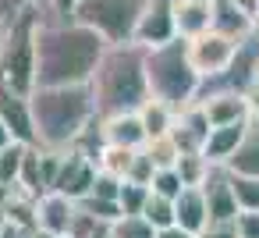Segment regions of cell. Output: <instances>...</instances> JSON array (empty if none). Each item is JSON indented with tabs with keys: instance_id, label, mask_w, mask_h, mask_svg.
Masks as SVG:
<instances>
[{
	"instance_id": "cell-22",
	"label": "cell",
	"mask_w": 259,
	"mask_h": 238,
	"mask_svg": "<svg viewBox=\"0 0 259 238\" xmlns=\"http://www.w3.org/2000/svg\"><path fill=\"white\" fill-rule=\"evenodd\" d=\"M209 167H213V164H209L202 153H181V156H178V164H174V174L181 178V185H185V188H202V181H206Z\"/></svg>"
},
{
	"instance_id": "cell-34",
	"label": "cell",
	"mask_w": 259,
	"mask_h": 238,
	"mask_svg": "<svg viewBox=\"0 0 259 238\" xmlns=\"http://www.w3.org/2000/svg\"><path fill=\"white\" fill-rule=\"evenodd\" d=\"M117 192H121V178L96 171V181H93V192H89V195H96V199H114V203H117Z\"/></svg>"
},
{
	"instance_id": "cell-32",
	"label": "cell",
	"mask_w": 259,
	"mask_h": 238,
	"mask_svg": "<svg viewBox=\"0 0 259 238\" xmlns=\"http://www.w3.org/2000/svg\"><path fill=\"white\" fill-rule=\"evenodd\" d=\"M153 174H156V167H153L149 153H146V149H135V156H132V167H128L124 181H132V185H146V188H149Z\"/></svg>"
},
{
	"instance_id": "cell-15",
	"label": "cell",
	"mask_w": 259,
	"mask_h": 238,
	"mask_svg": "<svg viewBox=\"0 0 259 238\" xmlns=\"http://www.w3.org/2000/svg\"><path fill=\"white\" fill-rule=\"evenodd\" d=\"M100 139H103V146H121V149H142L146 146V132H142L139 114L100 117Z\"/></svg>"
},
{
	"instance_id": "cell-17",
	"label": "cell",
	"mask_w": 259,
	"mask_h": 238,
	"mask_svg": "<svg viewBox=\"0 0 259 238\" xmlns=\"http://www.w3.org/2000/svg\"><path fill=\"white\" fill-rule=\"evenodd\" d=\"M209 29L220 32V36H231V39H248L255 32L252 18L245 11H238L231 0H209Z\"/></svg>"
},
{
	"instance_id": "cell-28",
	"label": "cell",
	"mask_w": 259,
	"mask_h": 238,
	"mask_svg": "<svg viewBox=\"0 0 259 238\" xmlns=\"http://www.w3.org/2000/svg\"><path fill=\"white\" fill-rule=\"evenodd\" d=\"M68 238H110V224L107 220H96V217H89V213H82L75 206V220H71Z\"/></svg>"
},
{
	"instance_id": "cell-6",
	"label": "cell",
	"mask_w": 259,
	"mask_h": 238,
	"mask_svg": "<svg viewBox=\"0 0 259 238\" xmlns=\"http://www.w3.org/2000/svg\"><path fill=\"white\" fill-rule=\"evenodd\" d=\"M139 11L142 0H78L71 18L93 29L107 47H121V43H135Z\"/></svg>"
},
{
	"instance_id": "cell-25",
	"label": "cell",
	"mask_w": 259,
	"mask_h": 238,
	"mask_svg": "<svg viewBox=\"0 0 259 238\" xmlns=\"http://www.w3.org/2000/svg\"><path fill=\"white\" fill-rule=\"evenodd\" d=\"M139 217H142L153 231H163V227L174 224V199H163V195H153V192H149V199H146V206H142Z\"/></svg>"
},
{
	"instance_id": "cell-7",
	"label": "cell",
	"mask_w": 259,
	"mask_h": 238,
	"mask_svg": "<svg viewBox=\"0 0 259 238\" xmlns=\"http://www.w3.org/2000/svg\"><path fill=\"white\" fill-rule=\"evenodd\" d=\"M185 50H188V64L192 71L206 82V78H217L231 68L234 54H238V39L231 36H220V32H202L195 39H185Z\"/></svg>"
},
{
	"instance_id": "cell-13",
	"label": "cell",
	"mask_w": 259,
	"mask_h": 238,
	"mask_svg": "<svg viewBox=\"0 0 259 238\" xmlns=\"http://www.w3.org/2000/svg\"><path fill=\"white\" fill-rule=\"evenodd\" d=\"M71 220H75V203L71 199H64L57 192H43L36 199V227L47 238H68Z\"/></svg>"
},
{
	"instance_id": "cell-40",
	"label": "cell",
	"mask_w": 259,
	"mask_h": 238,
	"mask_svg": "<svg viewBox=\"0 0 259 238\" xmlns=\"http://www.w3.org/2000/svg\"><path fill=\"white\" fill-rule=\"evenodd\" d=\"M231 4H234L238 11H245L248 18H255V11H259V0H231Z\"/></svg>"
},
{
	"instance_id": "cell-41",
	"label": "cell",
	"mask_w": 259,
	"mask_h": 238,
	"mask_svg": "<svg viewBox=\"0 0 259 238\" xmlns=\"http://www.w3.org/2000/svg\"><path fill=\"white\" fill-rule=\"evenodd\" d=\"M8 142H11V135H8V128H4V125H0V149H4Z\"/></svg>"
},
{
	"instance_id": "cell-33",
	"label": "cell",
	"mask_w": 259,
	"mask_h": 238,
	"mask_svg": "<svg viewBox=\"0 0 259 238\" xmlns=\"http://www.w3.org/2000/svg\"><path fill=\"white\" fill-rule=\"evenodd\" d=\"M185 185H181V178L174 174V167H167V171H156L153 174V181H149V192L153 195H163V199H178V192H181Z\"/></svg>"
},
{
	"instance_id": "cell-10",
	"label": "cell",
	"mask_w": 259,
	"mask_h": 238,
	"mask_svg": "<svg viewBox=\"0 0 259 238\" xmlns=\"http://www.w3.org/2000/svg\"><path fill=\"white\" fill-rule=\"evenodd\" d=\"M0 125L8 128L11 142L36 146V125H32L29 96H18V93H11V89H0Z\"/></svg>"
},
{
	"instance_id": "cell-30",
	"label": "cell",
	"mask_w": 259,
	"mask_h": 238,
	"mask_svg": "<svg viewBox=\"0 0 259 238\" xmlns=\"http://www.w3.org/2000/svg\"><path fill=\"white\" fill-rule=\"evenodd\" d=\"M75 206H78L82 213L96 217V220H107V224H114V220L121 217V206H117L114 199H96V195H85V199H78Z\"/></svg>"
},
{
	"instance_id": "cell-29",
	"label": "cell",
	"mask_w": 259,
	"mask_h": 238,
	"mask_svg": "<svg viewBox=\"0 0 259 238\" xmlns=\"http://www.w3.org/2000/svg\"><path fill=\"white\" fill-rule=\"evenodd\" d=\"M231 188H234V203H238V210H259V178L231 174Z\"/></svg>"
},
{
	"instance_id": "cell-16",
	"label": "cell",
	"mask_w": 259,
	"mask_h": 238,
	"mask_svg": "<svg viewBox=\"0 0 259 238\" xmlns=\"http://www.w3.org/2000/svg\"><path fill=\"white\" fill-rule=\"evenodd\" d=\"M224 167L231 174H241V178H259V114H252L245 121V135Z\"/></svg>"
},
{
	"instance_id": "cell-2",
	"label": "cell",
	"mask_w": 259,
	"mask_h": 238,
	"mask_svg": "<svg viewBox=\"0 0 259 238\" xmlns=\"http://www.w3.org/2000/svg\"><path fill=\"white\" fill-rule=\"evenodd\" d=\"M89 93H93L96 117L139 114V107L149 100L146 47H139V43L107 47L96 71H93V78H89Z\"/></svg>"
},
{
	"instance_id": "cell-27",
	"label": "cell",
	"mask_w": 259,
	"mask_h": 238,
	"mask_svg": "<svg viewBox=\"0 0 259 238\" xmlns=\"http://www.w3.org/2000/svg\"><path fill=\"white\" fill-rule=\"evenodd\" d=\"M149 199V188L146 185H132V181H121V192H117V206H121V217H139L142 206Z\"/></svg>"
},
{
	"instance_id": "cell-43",
	"label": "cell",
	"mask_w": 259,
	"mask_h": 238,
	"mask_svg": "<svg viewBox=\"0 0 259 238\" xmlns=\"http://www.w3.org/2000/svg\"><path fill=\"white\" fill-rule=\"evenodd\" d=\"M4 29H8V18L0 15V43H4Z\"/></svg>"
},
{
	"instance_id": "cell-24",
	"label": "cell",
	"mask_w": 259,
	"mask_h": 238,
	"mask_svg": "<svg viewBox=\"0 0 259 238\" xmlns=\"http://www.w3.org/2000/svg\"><path fill=\"white\" fill-rule=\"evenodd\" d=\"M132 156H135V149L103 146V149L96 153V171H103V174H114V178H121V181H124L128 167H132Z\"/></svg>"
},
{
	"instance_id": "cell-14",
	"label": "cell",
	"mask_w": 259,
	"mask_h": 238,
	"mask_svg": "<svg viewBox=\"0 0 259 238\" xmlns=\"http://www.w3.org/2000/svg\"><path fill=\"white\" fill-rule=\"evenodd\" d=\"M202 199H206L209 220H234L238 217V203H234V188H231V171L227 167H209V174L202 181Z\"/></svg>"
},
{
	"instance_id": "cell-9",
	"label": "cell",
	"mask_w": 259,
	"mask_h": 238,
	"mask_svg": "<svg viewBox=\"0 0 259 238\" xmlns=\"http://www.w3.org/2000/svg\"><path fill=\"white\" fill-rule=\"evenodd\" d=\"M178 39L174 32V0H142L139 11V25H135V43L153 50Z\"/></svg>"
},
{
	"instance_id": "cell-3",
	"label": "cell",
	"mask_w": 259,
	"mask_h": 238,
	"mask_svg": "<svg viewBox=\"0 0 259 238\" xmlns=\"http://www.w3.org/2000/svg\"><path fill=\"white\" fill-rule=\"evenodd\" d=\"M36 146L43 149H71L85 128L96 121L89 86H39L29 96Z\"/></svg>"
},
{
	"instance_id": "cell-12",
	"label": "cell",
	"mask_w": 259,
	"mask_h": 238,
	"mask_svg": "<svg viewBox=\"0 0 259 238\" xmlns=\"http://www.w3.org/2000/svg\"><path fill=\"white\" fill-rule=\"evenodd\" d=\"M170 139L181 153H202L206 139H209V121L202 114L199 103H188L181 110H174V125H170Z\"/></svg>"
},
{
	"instance_id": "cell-31",
	"label": "cell",
	"mask_w": 259,
	"mask_h": 238,
	"mask_svg": "<svg viewBox=\"0 0 259 238\" xmlns=\"http://www.w3.org/2000/svg\"><path fill=\"white\" fill-rule=\"evenodd\" d=\"M156 231L142 217H117L110 224V238H153Z\"/></svg>"
},
{
	"instance_id": "cell-20",
	"label": "cell",
	"mask_w": 259,
	"mask_h": 238,
	"mask_svg": "<svg viewBox=\"0 0 259 238\" xmlns=\"http://www.w3.org/2000/svg\"><path fill=\"white\" fill-rule=\"evenodd\" d=\"M241 135H245V121H241V125L209 128V139H206V146H202V156H206V160H209L213 167H224V164L231 160V153L238 149Z\"/></svg>"
},
{
	"instance_id": "cell-42",
	"label": "cell",
	"mask_w": 259,
	"mask_h": 238,
	"mask_svg": "<svg viewBox=\"0 0 259 238\" xmlns=\"http://www.w3.org/2000/svg\"><path fill=\"white\" fill-rule=\"evenodd\" d=\"M22 238H47V234H43V231H39V227H32V231H25V234H22Z\"/></svg>"
},
{
	"instance_id": "cell-5",
	"label": "cell",
	"mask_w": 259,
	"mask_h": 238,
	"mask_svg": "<svg viewBox=\"0 0 259 238\" xmlns=\"http://www.w3.org/2000/svg\"><path fill=\"white\" fill-rule=\"evenodd\" d=\"M43 8H29L8 18L4 43H0V89H11L18 96H32L36 89V29Z\"/></svg>"
},
{
	"instance_id": "cell-21",
	"label": "cell",
	"mask_w": 259,
	"mask_h": 238,
	"mask_svg": "<svg viewBox=\"0 0 259 238\" xmlns=\"http://www.w3.org/2000/svg\"><path fill=\"white\" fill-rule=\"evenodd\" d=\"M139 121H142V132H146V142H149V139H163V135H170L174 110H170L167 103H160V100L149 96V100L139 107Z\"/></svg>"
},
{
	"instance_id": "cell-1",
	"label": "cell",
	"mask_w": 259,
	"mask_h": 238,
	"mask_svg": "<svg viewBox=\"0 0 259 238\" xmlns=\"http://www.w3.org/2000/svg\"><path fill=\"white\" fill-rule=\"evenodd\" d=\"M107 43L78 25L71 15L43 11L36 29V89L39 86H89Z\"/></svg>"
},
{
	"instance_id": "cell-35",
	"label": "cell",
	"mask_w": 259,
	"mask_h": 238,
	"mask_svg": "<svg viewBox=\"0 0 259 238\" xmlns=\"http://www.w3.org/2000/svg\"><path fill=\"white\" fill-rule=\"evenodd\" d=\"M238 238H259V210H238Z\"/></svg>"
},
{
	"instance_id": "cell-19",
	"label": "cell",
	"mask_w": 259,
	"mask_h": 238,
	"mask_svg": "<svg viewBox=\"0 0 259 238\" xmlns=\"http://www.w3.org/2000/svg\"><path fill=\"white\" fill-rule=\"evenodd\" d=\"M174 224L199 234L206 224H209V210H206V199H202V188H181L178 199H174Z\"/></svg>"
},
{
	"instance_id": "cell-44",
	"label": "cell",
	"mask_w": 259,
	"mask_h": 238,
	"mask_svg": "<svg viewBox=\"0 0 259 238\" xmlns=\"http://www.w3.org/2000/svg\"><path fill=\"white\" fill-rule=\"evenodd\" d=\"M252 25H255V36H259V11H255V18H252Z\"/></svg>"
},
{
	"instance_id": "cell-18",
	"label": "cell",
	"mask_w": 259,
	"mask_h": 238,
	"mask_svg": "<svg viewBox=\"0 0 259 238\" xmlns=\"http://www.w3.org/2000/svg\"><path fill=\"white\" fill-rule=\"evenodd\" d=\"M174 32L178 39L209 32V0H174Z\"/></svg>"
},
{
	"instance_id": "cell-4",
	"label": "cell",
	"mask_w": 259,
	"mask_h": 238,
	"mask_svg": "<svg viewBox=\"0 0 259 238\" xmlns=\"http://www.w3.org/2000/svg\"><path fill=\"white\" fill-rule=\"evenodd\" d=\"M146 82H149V96L167 103L170 110H181V107L195 103L202 78L188 64L185 39H170L163 47L146 50Z\"/></svg>"
},
{
	"instance_id": "cell-38",
	"label": "cell",
	"mask_w": 259,
	"mask_h": 238,
	"mask_svg": "<svg viewBox=\"0 0 259 238\" xmlns=\"http://www.w3.org/2000/svg\"><path fill=\"white\" fill-rule=\"evenodd\" d=\"M75 4H78V0H47L43 11H50V15H71Z\"/></svg>"
},
{
	"instance_id": "cell-39",
	"label": "cell",
	"mask_w": 259,
	"mask_h": 238,
	"mask_svg": "<svg viewBox=\"0 0 259 238\" xmlns=\"http://www.w3.org/2000/svg\"><path fill=\"white\" fill-rule=\"evenodd\" d=\"M153 238H195V234H192V231H185V227H178V224H170V227L156 231Z\"/></svg>"
},
{
	"instance_id": "cell-37",
	"label": "cell",
	"mask_w": 259,
	"mask_h": 238,
	"mask_svg": "<svg viewBox=\"0 0 259 238\" xmlns=\"http://www.w3.org/2000/svg\"><path fill=\"white\" fill-rule=\"evenodd\" d=\"M43 4H47V0H0V15L15 18V15L29 11V8H43Z\"/></svg>"
},
{
	"instance_id": "cell-26",
	"label": "cell",
	"mask_w": 259,
	"mask_h": 238,
	"mask_svg": "<svg viewBox=\"0 0 259 238\" xmlns=\"http://www.w3.org/2000/svg\"><path fill=\"white\" fill-rule=\"evenodd\" d=\"M142 149L149 153V160H153V167H156V171L174 167V164H178V156H181V149L174 146V139H170V135H163V139H149Z\"/></svg>"
},
{
	"instance_id": "cell-8",
	"label": "cell",
	"mask_w": 259,
	"mask_h": 238,
	"mask_svg": "<svg viewBox=\"0 0 259 238\" xmlns=\"http://www.w3.org/2000/svg\"><path fill=\"white\" fill-rule=\"evenodd\" d=\"M93 181H96V164H93V156H85L82 149H64L50 192H57V195H64V199L78 203V199H85V195L93 192Z\"/></svg>"
},
{
	"instance_id": "cell-23",
	"label": "cell",
	"mask_w": 259,
	"mask_h": 238,
	"mask_svg": "<svg viewBox=\"0 0 259 238\" xmlns=\"http://www.w3.org/2000/svg\"><path fill=\"white\" fill-rule=\"evenodd\" d=\"M25 149L22 142H8L0 149V185L4 188H18V174H22V160H25Z\"/></svg>"
},
{
	"instance_id": "cell-11",
	"label": "cell",
	"mask_w": 259,
	"mask_h": 238,
	"mask_svg": "<svg viewBox=\"0 0 259 238\" xmlns=\"http://www.w3.org/2000/svg\"><path fill=\"white\" fill-rule=\"evenodd\" d=\"M209 121V128H224V125H241L252 117V107H248V96L245 93H206L195 100Z\"/></svg>"
},
{
	"instance_id": "cell-36",
	"label": "cell",
	"mask_w": 259,
	"mask_h": 238,
	"mask_svg": "<svg viewBox=\"0 0 259 238\" xmlns=\"http://www.w3.org/2000/svg\"><path fill=\"white\" fill-rule=\"evenodd\" d=\"M195 238H238V224L234 220H209Z\"/></svg>"
}]
</instances>
